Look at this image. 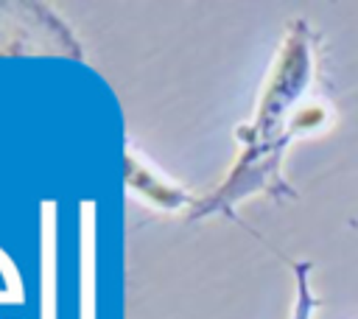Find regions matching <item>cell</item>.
<instances>
[{
	"label": "cell",
	"instance_id": "cell-2",
	"mask_svg": "<svg viewBox=\"0 0 358 319\" xmlns=\"http://www.w3.org/2000/svg\"><path fill=\"white\" fill-rule=\"evenodd\" d=\"M81 213V319H92V201H84Z\"/></svg>",
	"mask_w": 358,
	"mask_h": 319
},
{
	"label": "cell",
	"instance_id": "cell-3",
	"mask_svg": "<svg viewBox=\"0 0 358 319\" xmlns=\"http://www.w3.org/2000/svg\"><path fill=\"white\" fill-rule=\"evenodd\" d=\"M319 308V297L313 291V271L310 263H296L294 266V305H291V319H313Z\"/></svg>",
	"mask_w": 358,
	"mask_h": 319
},
{
	"label": "cell",
	"instance_id": "cell-1",
	"mask_svg": "<svg viewBox=\"0 0 358 319\" xmlns=\"http://www.w3.org/2000/svg\"><path fill=\"white\" fill-rule=\"evenodd\" d=\"M42 319H56V246H53V204H42Z\"/></svg>",
	"mask_w": 358,
	"mask_h": 319
}]
</instances>
